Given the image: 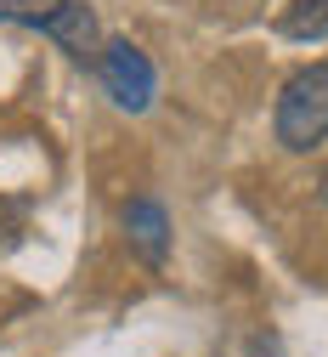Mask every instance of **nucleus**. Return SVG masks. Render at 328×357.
<instances>
[{"label": "nucleus", "instance_id": "f257e3e1", "mask_svg": "<svg viewBox=\"0 0 328 357\" xmlns=\"http://www.w3.org/2000/svg\"><path fill=\"white\" fill-rule=\"evenodd\" d=\"M272 130H277V142H283L289 153H311L328 137V63H311V68H300L283 85Z\"/></svg>", "mask_w": 328, "mask_h": 357}, {"label": "nucleus", "instance_id": "f03ea898", "mask_svg": "<svg viewBox=\"0 0 328 357\" xmlns=\"http://www.w3.org/2000/svg\"><path fill=\"white\" fill-rule=\"evenodd\" d=\"M97 68H102V85H108V97H114L119 108L142 114V108L153 102V63L136 52L130 40H108L102 57H97Z\"/></svg>", "mask_w": 328, "mask_h": 357}, {"label": "nucleus", "instance_id": "7ed1b4c3", "mask_svg": "<svg viewBox=\"0 0 328 357\" xmlns=\"http://www.w3.org/2000/svg\"><path fill=\"white\" fill-rule=\"evenodd\" d=\"M125 233H130L136 255H142L148 266H164V255H170V215H164L159 199H130L125 204Z\"/></svg>", "mask_w": 328, "mask_h": 357}, {"label": "nucleus", "instance_id": "20e7f679", "mask_svg": "<svg viewBox=\"0 0 328 357\" xmlns=\"http://www.w3.org/2000/svg\"><path fill=\"white\" fill-rule=\"evenodd\" d=\"M34 29H40V34H52L68 57H91V52H97V17H91L85 0H63V6H57V12H45Z\"/></svg>", "mask_w": 328, "mask_h": 357}, {"label": "nucleus", "instance_id": "39448f33", "mask_svg": "<svg viewBox=\"0 0 328 357\" xmlns=\"http://www.w3.org/2000/svg\"><path fill=\"white\" fill-rule=\"evenodd\" d=\"M277 29L289 40H328V0H295Z\"/></svg>", "mask_w": 328, "mask_h": 357}, {"label": "nucleus", "instance_id": "423d86ee", "mask_svg": "<svg viewBox=\"0 0 328 357\" xmlns=\"http://www.w3.org/2000/svg\"><path fill=\"white\" fill-rule=\"evenodd\" d=\"M63 6V0H0V23H40L45 12H57Z\"/></svg>", "mask_w": 328, "mask_h": 357}, {"label": "nucleus", "instance_id": "0eeeda50", "mask_svg": "<svg viewBox=\"0 0 328 357\" xmlns=\"http://www.w3.org/2000/svg\"><path fill=\"white\" fill-rule=\"evenodd\" d=\"M317 199H322V204H328V170H322V176H317Z\"/></svg>", "mask_w": 328, "mask_h": 357}]
</instances>
